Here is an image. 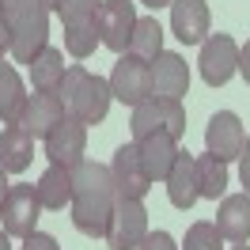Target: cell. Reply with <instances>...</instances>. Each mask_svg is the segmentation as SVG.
Masks as SVG:
<instances>
[{
	"label": "cell",
	"mask_w": 250,
	"mask_h": 250,
	"mask_svg": "<svg viewBox=\"0 0 250 250\" xmlns=\"http://www.w3.org/2000/svg\"><path fill=\"white\" fill-rule=\"evenodd\" d=\"M114 201H118V186H114L110 167L83 159L72 171V224H76V231L103 239L110 212H114Z\"/></svg>",
	"instance_id": "1"
},
{
	"label": "cell",
	"mask_w": 250,
	"mask_h": 250,
	"mask_svg": "<svg viewBox=\"0 0 250 250\" xmlns=\"http://www.w3.org/2000/svg\"><path fill=\"white\" fill-rule=\"evenodd\" d=\"M57 99L64 106V118H76L83 125H99L110 110V80L87 72L83 64H68L64 68V80L57 87Z\"/></svg>",
	"instance_id": "2"
},
{
	"label": "cell",
	"mask_w": 250,
	"mask_h": 250,
	"mask_svg": "<svg viewBox=\"0 0 250 250\" xmlns=\"http://www.w3.org/2000/svg\"><path fill=\"white\" fill-rule=\"evenodd\" d=\"M0 16H4L8 34H12V49L8 53L19 64H31L49 46V12L38 0H4Z\"/></svg>",
	"instance_id": "3"
},
{
	"label": "cell",
	"mask_w": 250,
	"mask_h": 250,
	"mask_svg": "<svg viewBox=\"0 0 250 250\" xmlns=\"http://www.w3.org/2000/svg\"><path fill=\"white\" fill-rule=\"evenodd\" d=\"M148 235V208L137 197H118L106 224V250H141Z\"/></svg>",
	"instance_id": "4"
},
{
	"label": "cell",
	"mask_w": 250,
	"mask_h": 250,
	"mask_svg": "<svg viewBox=\"0 0 250 250\" xmlns=\"http://www.w3.org/2000/svg\"><path fill=\"white\" fill-rule=\"evenodd\" d=\"M129 129H133V141H141V137H148V133H171L174 141H182L186 137V110H182V103H171V99H144L141 106H133V122H129Z\"/></svg>",
	"instance_id": "5"
},
{
	"label": "cell",
	"mask_w": 250,
	"mask_h": 250,
	"mask_svg": "<svg viewBox=\"0 0 250 250\" xmlns=\"http://www.w3.org/2000/svg\"><path fill=\"white\" fill-rule=\"evenodd\" d=\"M95 27H99V42L114 53H129V38L137 27V8L133 0H103L95 12Z\"/></svg>",
	"instance_id": "6"
},
{
	"label": "cell",
	"mask_w": 250,
	"mask_h": 250,
	"mask_svg": "<svg viewBox=\"0 0 250 250\" xmlns=\"http://www.w3.org/2000/svg\"><path fill=\"white\" fill-rule=\"evenodd\" d=\"M110 95L129 106H141L144 99H152V64L133 53H122L110 72Z\"/></svg>",
	"instance_id": "7"
},
{
	"label": "cell",
	"mask_w": 250,
	"mask_h": 250,
	"mask_svg": "<svg viewBox=\"0 0 250 250\" xmlns=\"http://www.w3.org/2000/svg\"><path fill=\"white\" fill-rule=\"evenodd\" d=\"M38 212H42V201H38V189L34 186H12L8 197L0 205V220H4V231L16 235V239H31L38 231Z\"/></svg>",
	"instance_id": "8"
},
{
	"label": "cell",
	"mask_w": 250,
	"mask_h": 250,
	"mask_svg": "<svg viewBox=\"0 0 250 250\" xmlns=\"http://www.w3.org/2000/svg\"><path fill=\"white\" fill-rule=\"evenodd\" d=\"M83 152H87V125L76 122V118H61V122L46 133V156H49V163L76 171L80 163H83Z\"/></svg>",
	"instance_id": "9"
},
{
	"label": "cell",
	"mask_w": 250,
	"mask_h": 250,
	"mask_svg": "<svg viewBox=\"0 0 250 250\" xmlns=\"http://www.w3.org/2000/svg\"><path fill=\"white\" fill-rule=\"evenodd\" d=\"M201 76L208 87H224L239 72V46L231 34H208L201 42Z\"/></svg>",
	"instance_id": "10"
},
{
	"label": "cell",
	"mask_w": 250,
	"mask_h": 250,
	"mask_svg": "<svg viewBox=\"0 0 250 250\" xmlns=\"http://www.w3.org/2000/svg\"><path fill=\"white\" fill-rule=\"evenodd\" d=\"M243 144H247V129L239 122V114L220 110L208 118V129H205V152L208 156H216L220 163H231V159H239Z\"/></svg>",
	"instance_id": "11"
},
{
	"label": "cell",
	"mask_w": 250,
	"mask_h": 250,
	"mask_svg": "<svg viewBox=\"0 0 250 250\" xmlns=\"http://www.w3.org/2000/svg\"><path fill=\"white\" fill-rule=\"evenodd\" d=\"M110 174H114V186H118V197H137L144 201V193L152 189V178L144 174L141 156H137V144H122L114 159H110Z\"/></svg>",
	"instance_id": "12"
},
{
	"label": "cell",
	"mask_w": 250,
	"mask_h": 250,
	"mask_svg": "<svg viewBox=\"0 0 250 250\" xmlns=\"http://www.w3.org/2000/svg\"><path fill=\"white\" fill-rule=\"evenodd\" d=\"M137 144V156H141V167L144 174L152 178V182H167V174H171L174 159H178V141H174L171 133H148V137H141Z\"/></svg>",
	"instance_id": "13"
},
{
	"label": "cell",
	"mask_w": 250,
	"mask_h": 250,
	"mask_svg": "<svg viewBox=\"0 0 250 250\" xmlns=\"http://www.w3.org/2000/svg\"><path fill=\"white\" fill-rule=\"evenodd\" d=\"M152 64V95L156 99H171V103H182L189 91V68L186 61L178 57V53H159L156 61H148Z\"/></svg>",
	"instance_id": "14"
},
{
	"label": "cell",
	"mask_w": 250,
	"mask_h": 250,
	"mask_svg": "<svg viewBox=\"0 0 250 250\" xmlns=\"http://www.w3.org/2000/svg\"><path fill=\"white\" fill-rule=\"evenodd\" d=\"M171 34L182 46H197L208 34V4L205 0H171Z\"/></svg>",
	"instance_id": "15"
},
{
	"label": "cell",
	"mask_w": 250,
	"mask_h": 250,
	"mask_svg": "<svg viewBox=\"0 0 250 250\" xmlns=\"http://www.w3.org/2000/svg\"><path fill=\"white\" fill-rule=\"evenodd\" d=\"M61 118H64V106H61V99H57V91H34L31 99H27L23 114H19V125H23L31 137H42V141H46V133L61 122Z\"/></svg>",
	"instance_id": "16"
},
{
	"label": "cell",
	"mask_w": 250,
	"mask_h": 250,
	"mask_svg": "<svg viewBox=\"0 0 250 250\" xmlns=\"http://www.w3.org/2000/svg\"><path fill=\"white\" fill-rule=\"evenodd\" d=\"M216 231L228 239V243H247L250 239V193H228L220 201L216 212Z\"/></svg>",
	"instance_id": "17"
},
{
	"label": "cell",
	"mask_w": 250,
	"mask_h": 250,
	"mask_svg": "<svg viewBox=\"0 0 250 250\" xmlns=\"http://www.w3.org/2000/svg\"><path fill=\"white\" fill-rule=\"evenodd\" d=\"M31 156H34V137L19 122L4 125L0 129V167L8 174H19L31 167Z\"/></svg>",
	"instance_id": "18"
},
{
	"label": "cell",
	"mask_w": 250,
	"mask_h": 250,
	"mask_svg": "<svg viewBox=\"0 0 250 250\" xmlns=\"http://www.w3.org/2000/svg\"><path fill=\"white\" fill-rule=\"evenodd\" d=\"M167 197H171L174 208H193V201L201 197V189H197V167H193V156L189 152H178L174 159L171 174H167Z\"/></svg>",
	"instance_id": "19"
},
{
	"label": "cell",
	"mask_w": 250,
	"mask_h": 250,
	"mask_svg": "<svg viewBox=\"0 0 250 250\" xmlns=\"http://www.w3.org/2000/svg\"><path fill=\"white\" fill-rule=\"evenodd\" d=\"M38 201H42V208H49V212H61L64 205H72V171L68 167H57V163H49L46 174L38 178Z\"/></svg>",
	"instance_id": "20"
},
{
	"label": "cell",
	"mask_w": 250,
	"mask_h": 250,
	"mask_svg": "<svg viewBox=\"0 0 250 250\" xmlns=\"http://www.w3.org/2000/svg\"><path fill=\"white\" fill-rule=\"evenodd\" d=\"M27 99L31 95L23 91V80H19L16 68H8V64H0V122L4 125H16L23 106H27Z\"/></svg>",
	"instance_id": "21"
},
{
	"label": "cell",
	"mask_w": 250,
	"mask_h": 250,
	"mask_svg": "<svg viewBox=\"0 0 250 250\" xmlns=\"http://www.w3.org/2000/svg\"><path fill=\"white\" fill-rule=\"evenodd\" d=\"M129 53L141 57V61H156L163 53V27H159L156 16H137V27H133V38H129Z\"/></svg>",
	"instance_id": "22"
},
{
	"label": "cell",
	"mask_w": 250,
	"mask_h": 250,
	"mask_svg": "<svg viewBox=\"0 0 250 250\" xmlns=\"http://www.w3.org/2000/svg\"><path fill=\"white\" fill-rule=\"evenodd\" d=\"M61 80H64V53H61V49H53V46H46L31 61V83H34V91H57Z\"/></svg>",
	"instance_id": "23"
},
{
	"label": "cell",
	"mask_w": 250,
	"mask_h": 250,
	"mask_svg": "<svg viewBox=\"0 0 250 250\" xmlns=\"http://www.w3.org/2000/svg\"><path fill=\"white\" fill-rule=\"evenodd\" d=\"M193 167H197V189H201V197L208 201H216L224 197V189H228V163H220L216 156H193Z\"/></svg>",
	"instance_id": "24"
},
{
	"label": "cell",
	"mask_w": 250,
	"mask_h": 250,
	"mask_svg": "<svg viewBox=\"0 0 250 250\" xmlns=\"http://www.w3.org/2000/svg\"><path fill=\"white\" fill-rule=\"evenodd\" d=\"M95 46H103L99 42V27H95V19H87V23H68L64 27V49L72 53V57H91Z\"/></svg>",
	"instance_id": "25"
},
{
	"label": "cell",
	"mask_w": 250,
	"mask_h": 250,
	"mask_svg": "<svg viewBox=\"0 0 250 250\" xmlns=\"http://www.w3.org/2000/svg\"><path fill=\"white\" fill-rule=\"evenodd\" d=\"M182 250H224V235L216 231V224H208V220H197V224H189Z\"/></svg>",
	"instance_id": "26"
},
{
	"label": "cell",
	"mask_w": 250,
	"mask_h": 250,
	"mask_svg": "<svg viewBox=\"0 0 250 250\" xmlns=\"http://www.w3.org/2000/svg\"><path fill=\"white\" fill-rule=\"evenodd\" d=\"M99 4H103V0H61V19H64V27H68V23H87V19H95Z\"/></svg>",
	"instance_id": "27"
},
{
	"label": "cell",
	"mask_w": 250,
	"mask_h": 250,
	"mask_svg": "<svg viewBox=\"0 0 250 250\" xmlns=\"http://www.w3.org/2000/svg\"><path fill=\"white\" fill-rule=\"evenodd\" d=\"M141 250H178V247H174V239L167 231H148L144 243H141Z\"/></svg>",
	"instance_id": "28"
},
{
	"label": "cell",
	"mask_w": 250,
	"mask_h": 250,
	"mask_svg": "<svg viewBox=\"0 0 250 250\" xmlns=\"http://www.w3.org/2000/svg\"><path fill=\"white\" fill-rule=\"evenodd\" d=\"M23 250H61V247H57V239H53V235L34 231L31 239H23Z\"/></svg>",
	"instance_id": "29"
},
{
	"label": "cell",
	"mask_w": 250,
	"mask_h": 250,
	"mask_svg": "<svg viewBox=\"0 0 250 250\" xmlns=\"http://www.w3.org/2000/svg\"><path fill=\"white\" fill-rule=\"evenodd\" d=\"M239 178H243V193H250V137H247V144H243V152H239Z\"/></svg>",
	"instance_id": "30"
},
{
	"label": "cell",
	"mask_w": 250,
	"mask_h": 250,
	"mask_svg": "<svg viewBox=\"0 0 250 250\" xmlns=\"http://www.w3.org/2000/svg\"><path fill=\"white\" fill-rule=\"evenodd\" d=\"M239 72H243V80L250 83V42L239 46Z\"/></svg>",
	"instance_id": "31"
},
{
	"label": "cell",
	"mask_w": 250,
	"mask_h": 250,
	"mask_svg": "<svg viewBox=\"0 0 250 250\" xmlns=\"http://www.w3.org/2000/svg\"><path fill=\"white\" fill-rule=\"evenodd\" d=\"M12 49V34H8V27H4V16H0V57Z\"/></svg>",
	"instance_id": "32"
},
{
	"label": "cell",
	"mask_w": 250,
	"mask_h": 250,
	"mask_svg": "<svg viewBox=\"0 0 250 250\" xmlns=\"http://www.w3.org/2000/svg\"><path fill=\"white\" fill-rule=\"evenodd\" d=\"M8 189H12V186H8V171L0 167V205H4V197H8Z\"/></svg>",
	"instance_id": "33"
},
{
	"label": "cell",
	"mask_w": 250,
	"mask_h": 250,
	"mask_svg": "<svg viewBox=\"0 0 250 250\" xmlns=\"http://www.w3.org/2000/svg\"><path fill=\"white\" fill-rule=\"evenodd\" d=\"M38 4H42L46 12H61V0H38Z\"/></svg>",
	"instance_id": "34"
},
{
	"label": "cell",
	"mask_w": 250,
	"mask_h": 250,
	"mask_svg": "<svg viewBox=\"0 0 250 250\" xmlns=\"http://www.w3.org/2000/svg\"><path fill=\"white\" fill-rule=\"evenodd\" d=\"M141 4H148L152 12H156V8H171V0H141Z\"/></svg>",
	"instance_id": "35"
},
{
	"label": "cell",
	"mask_w": 250,
	"mask_h": 250,
	"mask_svg": "<svg viewBox=\"0 0 250 250\" xmlns=\"http://www.w3.org/2000/svg\"><path fill=\"white\" fill-rule=\"evenodd\" d=\"M0 250H12V235L8 231H0Z\"/></svg>",
	"instance_id": "36"
},
{
	"label": "cell",
	"mask_w": 250,
	"mask_h": 250,
	"mask_svg": "<svg viewBox=\"0 0 250 250\" xmlns=\"http://www.w3.org/2000/svg\"><path fill=\"white\" fill-rule=\"evenodd\" d=\"M231 250H250V247H243V243H239V247H231Z\"/></svg>",
	"instance_id": "37"
},
{
	"label": "cell",
	"mask_w": 250,
	"mask_h": 250,
	"mask_svg": "<svg viewBox=\"0 0 250 250\" xmlns=\"http://www.w3.org/2000/svg\"><path fill=\"white\" fill-rule=\"evenodd\" d=\"M0 4H4V0H0Z\"/></svg>",
	"instance_id": "38"
}]
</instances>
